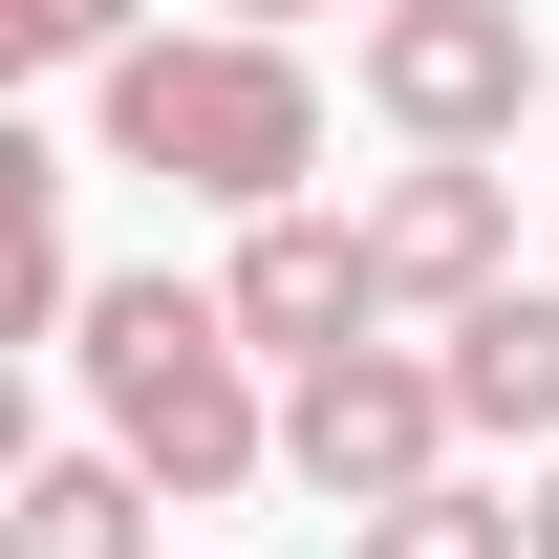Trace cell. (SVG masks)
Listing matches in <instances>:
<instances>
[{
	"label": "cell",
	"instance_id": "cell-4",
	"mask_svg": "<svg viewBox=\"0 0 559 559\" xmlns=\"http://www.w3.org/2000/svg\"><path fill=\"white\" fill-rule=\"evenodd\" d=\"M366 108L409 151H495L538 108V22H516V0H388V22H366Z\"/></svg>",
	"mask_w": 559,
	"mask_h": 559
},
{
	"label": "cell",
	"instance_id": "cell-6",
	"mask_svg": "<svg viewBox=\"0 0 559 559\" xmlns=\"http://www.w3.org/2000/svg\"><path fill=\"white\" fill-rule=\"evenodd\" d=\"M366 259H388V301H495L516 280V173H474V151L388 173L366 194Z\"/></svg>",
	"mask_w": 559,
	"mask_h": 559
},
{
	"label": "cell",
	"instance_id": "cell-9",
	"mask_svg": "<svg viewBox=\"0 0 559 559\" xmlns=\"http://www.w3.org/2000/svg\"><path fill=\"white\" fill-rule=\"evenodd\" d=\"M366 559H538V516H516V495H388V516H366Z\"/></svg>",
	"mask_w": 559,
	"mask_h": 559
},
{
	"label": "cell",
	"instance_id": "cell-7",
	"mask_svg": "<svg viewBox=\"0 0 559 559\" xmlns=\"http://www.w3.org/2000/svg\"><path fill=\"white\" fill-rule=\"evenodd\" d=\"M430 366H452V409H474V430H559V301H538V280L452 301V345H430Z\"/></svg>",
	"mask_w": 559,
	"mask_h": 559
},
{
	"label": "cell",
	"instance_id": "cell-5",
	"mask_svg": "<svg viewBox=\"0 0 559 559\" xmlns=\"http://www.w3.org/2000/svg\"><path fill=\"white\" fill-rule=\"evenodd\" d=\"M215 301H237V345H259V366H345L366 323H388V259H366V215H259Z\"/></svg>",
	"mask_w": 559,
	"mask_h": 559
},
{
	"label": "cell",
	"instance_id": "cell-3",
	"mask_svg": "<svg viewBox=\"0 0 559 559\" xmlns=\"http://www.w3.org/2000/svg\"><path fill=\"white\" fill-rule=\"evenodd\" d=\"M452 366H409V345H345V366H301V409H280V474L323 495V516H388V495H430L452 474Z\"/></svg>",
	"mask_w": 559,
	"mask_h": 559
},
{
	"label": "cell",
	"instance_id": "cell-1",
	"mask_svg": "<svg viewBox=\"0 0 559 559\" xmlns=\"http://www.w3.org/2000/svg\"><path fill=\"white\" fill-rule=\"evenodd\" d=\"M108 86V173H173V194L215 215H301V173H323V66L280 44V22H215V44H130Z\"/></svg>",
	"mask_w": 559,
	"mask_h": 559
},
{
	"label": "cell",
	"instance_id": "cell-10",
	"mask_svg": "<svg viewBox=\"0 0 559 559\" xmlns=\"http://www.w3.org/2000/svg\"><path fill=\"white\" fill-rule=\"evenodd\" d=\"M151 22L130 0H0V66H130Z\"/></svg>",
	"mask_w": 559,
	"mask_h": 559
},
{
	"label": "cell",
	"instance_id": "cell-12",
	"mask_svg": "<svg viewBox=\"0 0 559 559\" xmlns=\"http://www.w3.org/2000/svg\"><path fill=\"white\" fill-rule=\"evenodd\" d=\"M237 22H301V0H237Z\"/></svg>",
	"mask_w": 559,
	"mask_h": 559
},
{
	"label": "cell",
	"instance_id": "cell-11",
	"mask_svg": "<svg viewBox=\"0 0 559 559\" xmlns=\"http://www.w3.org/2000/svg\"><path fill=\"white\" fill-rule=\"evenodd\" d=\"M516 516H538V559H559V474H538V495H516Z\"/></svg>",
	"mask_w": 559,
	"mask_h": 559
},
{
	"label": "cell",
	"instance_id": "cell-2",
	"mask_svg": "<svg viewBox=\"0 0 559 559\" xmlns=\"http://www.w3.org/2000/svg\"><path fill=\"white\" fill-rule=\"evenodd\" d=\"M86 388H108V452H130L151 495H237L280 452V409H259V345H237V301L215 280H86Z\"/></svg>",
	"mask_w": 559,
	"mask_h": 559
},
{
	"label": "cell",
	"instance_id": "cell-8",
	"mask_svg": "<svg viewBox=\"0 0 559 559\" xmlns=\"http://www.w3.org/2000/svg\"><path fill=\"white\" fill-rule=\"evenodd\" d=\"M22 559H151V474L130 452H44L22 474Z\"/></svg>",
	"mask_w": 559,
	"mask_h": 559
}]
</instances>
